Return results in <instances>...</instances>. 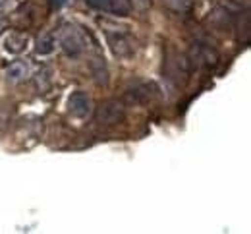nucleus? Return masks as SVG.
Masks as SVG:
<instances>
[{
    "label": "nucleus",
    "mask_w": 251,
    "mask_h": 234,
    "mask_svg": "<svg viewBox=\"0 0 251 234\" xmlns=\"http://www.w3.org/2000/svg\"><path fill=\"white\" fill-rule=\"evenodd\" d=\"M100 26L104 29L106 35V41L112 49V52L120 58L126 56H131L133 54V41L129 37V31L126 26H118V24H110V22H102L100 20Z\"/></svg>",
    "instance_id": "1"
},
{
    "label": "nucleus",
    "mask_w": 251,
    "mask_h": 234,
    "mask_svg": "<svg viewBox=\"0 0 251 234\" xmlns=\"http://www.w3.org/2000/svg\"><path fill=\"white\" fill-rule=\"evenodd\" d=\"M58 43H60L62 51L68 56L75 58V56H79V54L85 51V47H87V37L83 35V31H81L77 26H74V24H64L62 27H60V31H58Z\"/></svg>",
    "instance_id": "2"
},
{
    "label": "nucleus",
    "mask_w": 251,
    "mask_h": 234,
    "mask_svg": "<svg viewBox=\"0 0 251 234\" xmlns=\"http://www.w3.org/2000/svg\"><path fill=\"white\" fill-rule=\"evenodd\" d=\"M126 106L122 101L118 99H108L104 101L99 110H97V120L104 126H112V124H118L122 118H124Z\"/></svg>",
    "instance_id": "3"
},
{
    "label": "nucleus",
    "mask_w": 251,
    "mask_h": 234,
    "mask_svg": "<svg viewBox=\"0 0 251 234\" xmlns=\"http://www.w3.org/2000/svg\"><path fill=\"white\" fill-rule=\"evenodd\" d=\"M68 112L79 120L91 116L93 114V99L85 91H74L68 99Z\"/></svg>",
    "instance_id": "4"
},
{
    "label": "nucleus",
    "mask_w": 251,
    "mask_h": 234,
    "mask_svg": "<svg viewBox=\"0 0 251 234\" xmlns=\"http://www.w3.org/2000/svg\"><path fill=\"white\" fill-rule=\"evenodd\" d=\"M157 95V87L149 81H135L126 89V101L133 104H145Z\"/></svg>",
    "instance_id": "5"
},
{
    "label": "nucleus",
    "mask_w": 251,
    "mask_h": 234,
    "mask_svg": "<svg viewBox=\"0 0 251 234\" xmlns=\"http://www.w3.org/2000/svg\"><path fill=\"white\" fill-rule=\"evenodd\" d=\"M85 4L99 12H110L116 16L129 14V2L127 0H85Z\"/></svg>",
    "instance_id": "6"
},
{
    "label": "nucleus",
    "mask_w": 251,
    "mask_h": 234,
    "mask_svg": "<svg viewBox=\"0 0 251 234\" xmlns=\"http://www.w3.org/2000/svg\"><path fill=\"white\" fill-rule=\"evenodd\" d=\"M191 54H193V62L199 64V66L213 68V66H217V62H219V52H217L215 49H211V47L201 45V43H197V45L193 47Z\"/></svg>",
    "instance_id": "7"
},
{
    "label": "nucleus",
    "mask_w": 251,
    "mask_h": 234,
    "mask_svg": "<svg viewBox=\"0 0 251 234\" xmlns=\"http://www.w3.org/2000/svg\"><path fill=\"white\" fill-rule=\"evenodd\" d=\"M31 76V64L27 60H14L6 68V79L10 83H20Z\"/></svg>",
    "instance_id": "8"
},
{
    "label": "nucleus",
    "mask_w": 251,
    "mask_h": 234,
    "mask_svg": "<svg viewBox=\"0 0 251 234\" xmlns=\"http://www.w3.org/2000/svg\"><path fill=\"white\" fill-rule=\"evenodd\" d=\"M27 45V35L20 31H10L4 39V49L12 54H20Z\"/></svg>",
    "instance_id": "9"
},
{
    "label": "nucleus",
    "mask_w": 251,
    "mask_h": 234,
    "mask_svg": "<svg viewBox=\"0 0 251 234\" xmlns=\"http://www.w3.org/2000/svg\"><path fill=\"white\" fill-rule=\"evenodd\" d=\"M54 45H56V39H54V33L52 31H45L37 37L35 41V52L45 56V54H50L54 51Z\"/></svg>",
    "instance_id": "10"
},
{
    "label": "nucleus",
    "mask_w": 251,
    "mask_h": 234,
    "mask_svg": "<svg viewBox=\"0 0 251 234\" xmlns=\"http://www.w3.org/2000/svg\"><path fill=\"white\" fill-rule=\"evenodd\" d=\"M91 66V74H93L95 81L99 85H106L108 83V72H106V64H104V58L102 56H95L89 62Z\"/></svg>",
    "instance_id": "11"
},
{
    "label": "nucleus",
    "mask_w": 251,
    "mask_h": 234,
    "mask_svg": "<svg viewBox=\"0 0 251 234\" xmlns=\"http://www.w3.org/2000/svg\"><path fill=\"white\" fill-rule=\"evenodd\" d=\"M162 4L176 14H188L193 8V0H162Z\"/></svg>",
    "instance_id": "12"
},
{
    "label": "nucleus",
    "mask_w": 251,
    "mask_h": 234,
    "mask_svg": "<svg viewBox=\"0 0 251 234\" xmlns=\"http://www.w3.org/2000/svg\"><path fill=\"white\" fill-rule=\"evenodd\" d=\"M129 2V8L137 10V12H145L151 8V0H127Z\"/></svg>",
    "instance_id": "13"
},
{
    "label": "nucleus",
    "mask_w": 251,
    "mask_h": 234,
    "mask_svg": "<svg viewBox=\"0 0 251 234\" xmlns=\"http://www.w3.org/2000/svg\"><path fill=\"white\" fill-rule=\"evenodd\" d=\"M20 0H0V10H14Z\"/></svg>",
    "instance_id": "14"
},
{
    "label": "nucleus",
    "mask_w": 251,
    "mask_h": 234,
    "mask_svg": "<svg viewBox=\"0 0 251 234\" xmlns=\"http://www.w3.org/2000/svg\"><path fill=\"white\" fill-rule=\"evenodd\" d=\"M68 2H70V0H49V4H50L52 10H60V8H64Z\"/></svg>",
    "instance_id": "15"
},
{
    "label": "nucleus",
    "mask_w": 251,
    "mask_h": 234,
    "mask_svg": "<svg viewBox=\"0 0 251 234\" xmlns=\"http://www.w3.org/2000/svg\"><path fill=\"white\" fill-rule=\"evenodd\" d=\"M6 24H8V20H6V16H4V12L0 10V33L6 29Z\"/></svg>",
    "instance_id": "16"
}]
</instances>
